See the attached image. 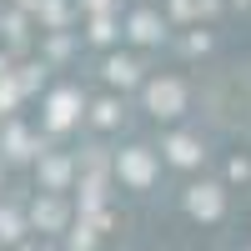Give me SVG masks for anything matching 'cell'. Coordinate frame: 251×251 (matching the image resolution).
Here are the masks:
<instances>
[{"label":"cell","mask_w":251,"mask_h":251,"mask_svg":"<svg viewBox=\"0 0 251 251\" xmlns=\"http://www.w3.org/2000/svg\"><path fill=\"white\" fill-rule=\"evenodd\" d=\"M146 100H151V111H156V116H176L186 96H181L176 80H151V86H146Z\"/></svg>","instance_id":"1"},{"label":"cell","mask_w":251,"mask_h":251,"mask_svg":"<svg viewBox=\"0 0 251 251\" xmlns=\"http://www.w3.org/2000/svg\"><path fill=\"white\" fill-rule=\"evenodd\" d=\"M186 206H191L196 216H206V221H211V216H221V191H216V186H191Z\"/></svg>","instance_id":"2"},{"label":"cell","mask_w":251,"mask_h":251,"mask_svg":"<svg viewBox=\"0 0 251 251\" xmlns=\"http://www.w3.org/2000/svg\"><path fill=\"white\" fill-rule=\"evenodd\" d=\"M121 176L131 186H146V181H151V156H146V151H121Z\"/></svg>","instance_id":"3"},{"label":"cell","mask_w":251,"mask_h":251,"mask_svg":"<svg viewBox=\"0 0 251 251\" xmlns=\"http://www.w3.org/2000/svg\"><path fill=\"white\" fill-rule=\"evenodd\" d=\"M166 151H171L176 166H196V161H201V146H196L191 136H171V141H166Z\"/></svg>","instance_id":"4"},{"label":"cell","mask_w":251,"mask_h":251,"mask_svg":"<svg viewBox=\"0 0 251 251\" xmlns=\"http://www.w3.org/2000/svg\"><path fill=\"white\" fill-rule=\"evenodd\" d=\"M71 121H75V91H60L50 100V126L60 131V126H71Z\"/></svg>","instance_id":"5"},{"label":"cell","mask_w":251,"mask_h":251,"mask_svg":"<svg viewBox=\"0 0 251 251\" xmlns=\"http://www.w3.org/2000/svg\"><path fill=\"white\" fill-rule=\"evenodd\" d=\"M131 35H136V40H156V15H151V10H141V15L131 20Z\"/></svg>","instance_id":"6"},{"label":"cell","mask_w":251,"mask_h":251,"mask_svg":"<svg viewBox=\"0 0 251 251\" xmlns=\"http://www.w3.org/2000/svg\"><path fill=\"white\" fill-rule=\"evenodd\" d=\"M106 75H111V80H121V86H131V80H136V66H131V60H111Z\"/></svg>","instance_id":"7"},{"label":"cell","mask_w":251,"mask_h":251,"mask_svg":"<svg viewBox=\"0 0 251 251\" xmlns=\"http://www.w3.org/2000/svg\"><path fill=\"white\" fill-rule=\"evenodd\" d=\"M66 176H71L66 161H46V181H50V186H66Z\"/></svg>","instance_id":"8"},{"label":"cell","mask_w":251,"mask_h":251,"mask_svg":"<svg viewBox=\"0 0 251 251\" xmlns=\"http://www.w3.org/2000/svg\"><path fill=\"white\" fill-rule=\"evenodd\" d=\"M35 221H40V226H60V206H55V201L35 206Z\"/></svg>","instance_id":"9"},{"label":"cell","mask_w":251,"mask_h":251,"mask_svg":"<svg viewBox=\"0 0 251 251\" xmlns=\"http://www.w3.org/2000/svg\"><path fill=\"white\" fill-rule=\"evenodd\" d=\"M171 5H176V15H196V10H211L216 0H171Z\"/></svg>","instance_id":"10"},{"label":"cell","mask_w":251,"mask_h":251,"mask_svg":"<svg viewBox=\"0 0 251 251\" xmlns=\"http://www.w3.org/2000/svg\"><path fill=\"white\" fill-rule=\"evenodd\" d=\"M96 121H100V126H111V121H116V106H111V100H100V106H96Z\"/></svg>","instance_id":"11"},{"label":"cell","mask_w":251,"mask_h":251,"mask_svg":"<svg viewBox=\"0 0 251 251\" xmlns=\"http://www.w3.org/2000/svg\"><path fill=\"white\" fill-rule=\"evenodd\" d=\"M91 35H96V40H111L116 30H111V20H106V15H100V20H96V30H91Z\"/></svg>","instance_id":"12"},{"label":"cell","mask_w":251,"mask_h":251,"mask_svg":"<svg viewBox=\"0 0 251 251\" xmlns=\"http://www.w3.org/2000/svg\"><path fill=\"white\" fill-rule=\"evenodd\" d=\"M0 236H15V216L10 211H0Z\"/></svg>","instance_id":"13"},{"label":"cell","mask_w":251,"mask_h":251,"mask_svg":"<svg viewBox=\"0 0 251 251\" xmlns=\"http://www.w3.org/2000/svg\"><path fill=\"white\" fill-rule=\"evenodd\" d=\"M91 5H96V10H106V0H91Z\"/></svg>","instance_id":"14"}]
</instances>
